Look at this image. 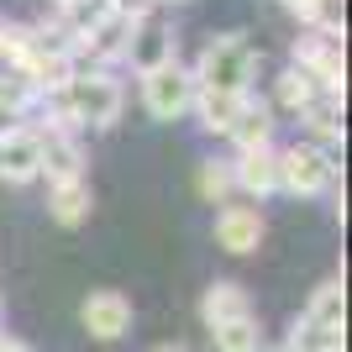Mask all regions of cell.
Masks as SVG:
<instances>
[{
  "label": "cell",
  "instance_id": "cell-1",
  "mask_svg": "<svg viewBox=\"0 0 352 352\" xmlns=\"http://www.w3.org/2000/svg\"><path fill=\"white\" fill-rule=\"evenodd\" d=\"M37 105L53 111V126H95V132H111L121 121V105H126V89L111 69H74V79L53 95H43Z\"/></svg>",
  "mask_w": 352,
  "mask_h": 352
},
{
  "label": "cell",
  "instance_id": "cell-2",
  "mask_svg": "<svg viewBox=\"0 0 352 352\" xmlns=\"http://www.w3.org/2000/svg\"><path fill=\"white\" fill-rule=\"evenodd\" d=\"M195 85L221 89V95H252V74H258V47L248 43V32H221L210 37L200 63H195Z\"/></svg>",
  "mask_w": 352,
  "mask_h": 352
},
{
  "label": "cell",
  "instance_id": "cell-3",
  "mask_svg": "<svg viewBox=\"0 0 352 352\" xmlns=\"http://www.w3.org/2000/svg\"><path fill=\"white\" fill-rule=\"evenodd\" d=\"M289 58H294L289 69L310 74L326 95H342V89H347V53H342V37H326V32L305 27L289 43Z\"/></svg>",
  "mask_w": 352,
  "mask_h": 352
},
{
  "label": "cell",
  "instance_id": "cell-4",
  "mask_svg": "<svg viewBox=\"0 0 352 352\" xmlns=\"http://www.w3.org/2000/svg\"><path fill=\"white\" fill-rule=\"evenodd\" d=\"M337 179V158L321 153L316 142H289L279 147V190L294 200H310V195H326Z\"/></svg>",
  "mask_w": 352,
  "mask_h": 352
},
{
  "label": "cell",
  "instance_id": "cell-5",
  "mask_svg": "<svg viewBox=\"0 0 352 352\" xmlns=\"http://www.w3.org/2000/svg\"><path fill=\"white\" fill-rule=\"evenodd\" d=\"M142 105H147V116L153 121H179V116H190V105H195V74L184 69V63H163V69L142 74Z\"/></svg>",
  "mask_w": 352,
  "mask_h": 352
},
{
  "label": "cell",
  "instance_id": "cell-6",
  "mask_svg": "<svg viewBox=\"0 0 352 352\" xmlns=\"http://www.w3.org/2000/svg\"><path fill=\"white\" fill-rule=\"evenodd\" d=\"M37 142H43V179L47 184H69V179H85V142L74 126H37Z\"/></svg>",
  "mask_w": 352,
  "mask_h": 352
},
{
  "label": "cell",
  "instance_id": "cell-7",
  "mask_svg": "<svg viewBox=\"0 0 352 352\" xmlns=\"http://www.w3.org/2000/svg\"><path fill=\"white\" fill-rule=\"evenodd\" d=\"M0 179L6 184H32L43 179V142H37V126H11L0 137Z\"/></svg>",
  "mask_w": 352,
  "mask_h": 352
},
{
  "label": "cell",
  "instance_id": "cell-8",
  "mask_svg": "<svg viewBox=\"0 0 352 352\" xmlns=\"http://www.w3.org/2000/svg\"><path fill=\"white\" fill-rule=\"evenodd\" d=\"M79 321H85V331L95 342H116V337L132 331V300L121 289H95L85 305H79Z\"/></svg>",
  "mask_w": 352,
  "mask_h": 352
},
{
  "label": "cell",
  "instance_id": "cell-9",
  "mask_svg": "<svg viewBox=\"0 0 352 352\" xmlns=\"http://www.w3.org/2000/svg\"><path fill=\"white\" fill-rule=\"evenodd\" d=\"M174 58H179L174 32L163 27L158 16H142L132 27V43H126V63H132L137 74H153V69H163V63H174Z\"/></svg>",
  "mask_w": 352,
  "mask_h": 352
},
{
  "label": "cell",
  "instance_id": "cell-10",
  "mask_svg": "<svg viewBox=\"0 0 352 352\" xmlns=\"http://www.w3.org/2000/svg\"><path fill=\"white\" fill-rule=\"evenodd\" d=\"M263 242V216L252 206H221L216 210V248L232 252V258H248Z\"/></svg>",
  "mask_w": 352,
  "mask_h": 352
},
{
  "label": "cell",
  "instance_id": "cell-11",
  "mask_svg": "<svg viewBox=\"0 0 352 352\" xmlns=\"http://www.w3.org/2000/svg\"><path fill=\"white\" fill-rule=\"evenodd\" d=\"M232 179L236 190L263 200V195H279V147H252V153H236L232 158Z\"/></svg>",
  "mask_w": 352,
  "mask_h": 352
},
{
  "label": "cell",
  "instance_id": "cell-12",
  "mask_svg": "<svg viewBox=\"0 0 352 352\" xmlns=\"http://www.w3.org/2000/svg\"><path fill=\"white\" fill-rule=\"evenodd\" d=\"M248 316H252V294L236 279H216L200 294V321H206L210 331H216V326H232V321H248Z\"/></svg>",
  "mask_w": 352,
  "mask_h": 352
},
{
  "label": "cell",
  "instance_id": "cell-13",
  "mask_svg": "<svg viewBox=\"0 0 352 352\" xmlns=\"http://www.w3.org/2000/svg\"><path fill=\"white\" fill-rule=\"evenodd\" d=\"M274 126H279V121H274V105L258 100V95H248L226 137L236 142V153H252V147H274Z\"/></svg>",
  "mask_w": 352,
  "mask_h": 352
},
{
  "label": "cell",
  "instance_id": "cell-14",
  "mask_svg": "<svg viewBox=\"0 0 352 352\" xmlns=\"http://www.w3.org/2000/svg\"><path fill=\"white\" fill-rule=\"evenodd\" d=\"M300 121H305L310 142L321 147V153L342 158V95H316V100L300 111Z\"/></svg>",
  "mask_w": 352,
  "mask_h": 352
},
{
  "label": "cell",
  "instance_id": "cell-15",
  "mask_svg": "<svg viewBox=\"0 0 352 352\" xmlns=\"http://www.w3.org/2000/svg\"><path fill=\"white\" fill-rule=\"evenodd\" d=\"M242 100L248 95H221V89H200L195 85V116H200V126L206 132H216V137H226L232 132V121H236V111H242Z\"/></svg>",
  "mask_w": 352,
  "mask_h": 352
},
{
  "label": "cell",
  "instance_id": "cell-16",
  "mask_svg": "<svg viewBox=\"0 0 352 352\" xmlns=\"http://www.w3.org/2000/svg\"><path fill=\"white\" fill-rule=\"evenodd\" d=\"M305 321H316V326H326V331H337L342 337V326H347V289H342V279H326L321 289L310 294V305L300 310Z\"/></svg>",
  "mask_w": 352,
  "mask_h": 352
},
{
  "label": "cell",
  "instance_id": "cell-17",
  "mask_svg": "<svg viewBox=\"0 0 352 352\" xmlns=\"http://www.w3.org/2000/svg\"><path fill=\"white\" fill-rule=\"evenodd\" d=\"M47 216L58 226H79L89 216V179H69V184H47Z\"/></svg>",
  "mask_w": 352,
  "mask_h": 352
},
{
  "label": "cell",
  "instance_id": "cell-18",
  "mask_svg": "<svg viewBox=\"0 0 352 352\" xmlns=\"http://www.w3.org/2000/svg\"><path fill=\"white\" fill-rule=\"evenodd\" d=\"M316 95H326L321 85H316V79H310V74H300V69H284L279 79H274V111H289V116H300V111H305L310 100H316Z\"/></svg>",
  "mask_w": 352,
  "mask_h": 352
},
{
  "label": "cell",
  "instance_id": "cell-19",
  "mask_svg": "<svg viewBox=\"0 0 352 352\" xmlns=\"http://www.w3.org/2000/svg\"><path fill=\"white\" fill-rule=\"evenodd\" d=\"M216 352H263V331H258V316L248 321H232V326H216L210 331Z\"/></svg>",
  "mask_w": 352,
  "mask_h": 352
},
{
  "label": "cell",
  "instance_id": "cell-20",
  "mask_svg": "<svg viewBox=\"0 0 352 352\" xmlns=\"http://www.w3.org/2000/svg\"><path fill=\"white\" fill-rule=\"evenodd\" d=\"M232 190H236L232 158H210V163H200V195H206L210 206H232Z\"/></svg>",
  "mask_w": 352,
  "mask_h": 352
},
{
  "label": "cell",
  "instance_id": "cell-21",
  "mask_svg": "<svg viewBox=\"0 0 352 352\" xmlns=\"http://www.w3.org/2000/svg\"><path fill=\"white\" fill-rule=\"evenodd\" d=\"M284 347H289V352H326V347H342V337H337V331H326V326H316V321H305V316H300V321L289 326V342H284Z\"/></svg>",
  "mask_w": 352,
  "mask_h": 352
},
{
  "label": "cell",
  "instance_id": "cell-22",
  "mask_svg": "<svg viewBox=\"0 0 352 352\" xmlns=\"http://www.w3.org/2000/svg\"><path fill=\"white\" fill-rule=\"evenodd\" d=\"M0 352H32L27 342H16V337H0Z\"/></svg>",
  "mask_w": 352,
  "mask_h": 352
},
{
  "label": "cell",
  "instance_id": "cell-23",
  "mask_svg": "<svg viewBox=\"0 0 352 352\" xmlns=\"http://www.w3.org/2000/svg\"><path fill=\"white\" fill-rule=\"evenodd\" d=\"M153 352H184V347H174V342H168V347H153Z\"/></svg>",
  "mask_w": 352,
  "mask_h": 352
},
{
  "label": "cell",
  "instance_id": "cell-24",
  "mask_svg": "<svg viewBox=\"0 0 352 352\" xmlns=\"http://www.w3.org/2000/svg\"><path fill=\"white\" fill-rule=\"evenodd\" d=\"M0 337H6V305H0Z\"/></svg>",
  "mask_w": 352,
  "mask_h": 352
},
{
  "label": "cell",
  "instance_id": "cell-25",
  "mask_svg": "<svg viewBox=\"0 0 352 352\" xmlns=\"http://www.w3.org/2000/svg\"><path fill=\"white\" fill-rule=\"evenodd\" d=\"M147 6H179V0H147Z\"/></svg>",
  "mask_w": 352,
  "mask_h": 352
},
{
  "label": "cell",
  "instance_id": "cell-26",
  "mask_svg": "<svg viewBox=\"0 0 352 352\" xmlns=\"http://www.w3.org/2000/svg\"><path fill=\"white\" fill-rule=\"evenodd\" d=\"M263 352H289V347H284V342H279V347H263Z\"/></svg>",
  "mask_w": 352,
  "mask_h": 352
},
{
  "label": "cell",
  "instance_id": "cell-27",
  "mask_svg": "<svg viewBox=\"0 0 352 352\" xmlns=\"http://www.w3.org/2000/svg\"><path fill=\"white\" fill-rule=\"evenodd\" d=\"M326 352H342V347H326Z\"/></svg>",
  "mask_w": 352,
  "mask_h": 352
},
{
  "label": "cell",
  "instance_id": "cell-28",
  "mask_svg": "<svg viewBox=\"0 0 352 352\" xmlns=\"http://www.w3.org/2000/svg\"><path fill=\"white\" fill-rule=\"evenodd\" d=\"M53 6H63V0H53Z\"/></svg>",
  "mask_w": 352,
  "mask_h": 352
}]
</instances>
